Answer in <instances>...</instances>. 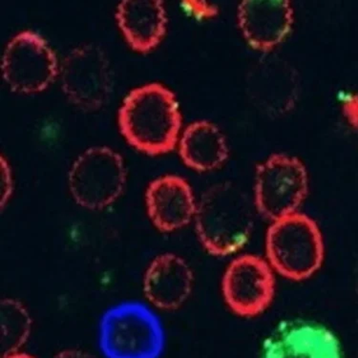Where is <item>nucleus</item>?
Here are the masks:
<instances>
[{
  "label": "nucleus",
  "mask_w": 358,
  "mask_h": 358,
  "mask_svg": "<svg viewBox=\"0 0 358 358\" xmlns=\"http://www.w3.org/2000/svg\"><path fill=\"white\" fill-rule=\"evenodd\" d=\"M62 90L74 106L95 111L104 106L110 94L108 57L101 46L88 43L73 49L61 68Z\"/></svg>",
  "instance_id": "nucleus-8"
},
{
  "label": "nucleus",
  "mask_w": 358,
  "mask_h": 358,
  "mask_svg": "<svg viewBox=\"0 0 358 358\" xmlns=\"http://www.w3.org/2000/svg\"><path fill=\"white\" fill-rule=\"evenodd\" d=\"M179 153L185 166L198 172H208L227 161L229 148L217 125L199 121L185 128L180 140Z\"/></svg>",
  "instance_id": "nucleus-14"
},
{
  "label": "nucleus",
  "mask_w": 358,
  "mask_h": 358,
  "mask_svg": "<svg viewBox=\"0 0 358 358\" xmlns=\"http://www.w3.org/2000/svg\"><path fill=\"white\" fill-rule=\"evenodd\" d=\"M194 219L196 231L206 252L223 257L244 248L255 227L250 198L231 182L214 185L203 193Z\"/></svg>",
  "instance_id": "nucleus-2"
},
{
  "label": "nucleus",
  "mask_w": 358,
  "mask_h": 358,
  "mask_svg": "<svg viewBox=\"0 0 358 358\" xmlns=\"http://www.w3.org/2000/svg\"><path fill=\"white\" fill-rule=\"evenodd\" d=\"M224 301L243 317H255L265 312L275 294L274 270L268 260L257 255L235 258L222 281Z\"/></svg>",
  "instance_id": "nucleus-9"
},
{
  "label": "nucleus",
  "mask_w": 358,
  "mask_h": 358,
  "mask_svg": "<svg viewBox=\"0 0 358 358\" xmlns=\"http://www.w3.org/2000/svg\"><path fill=\"white\" fill-rule=\"evenodd\" d=\"M122 136L149 156L171 152L179 140L182 115L175 94L153 83L132 90L119 111Z\"/></svg>",
  "instance_id": "nucleus-1"
},
{
  "label": "nucleus",
  "mask_w": 358,
  "mask_h": 358,
  "mask_svg": "<svg viewBox=\"0 0 358 358\" xmlns=\"http://www.w3.org/2000/svg\"><path fill=\"white\" fill-rule=\"evenodd\" d=\"M116 18L127 43L138 53H148L163 41L167 18L160 0H124Z\"/></svg>",
  "instance_id": "nucleus-13"
},
{
  "label": "nucleus",
  "mask_w": 358,
  "mask_h": 358,
  "mask_svg": "<svg viewBox=\"0 0 358 358\" xmlns=\"http://www.w3.org/2000/svg\"><path fill=\"white\" fill-rule=\"evenodd\" d=\"M2 77L12 91L32 95L45 90L59 73L56 54L32 31L18 33L2 56Z\"/></svg>",
  "instance_id": "nucleus-7"
},
{
  "label": "nucleus",
  "mask_w": 358,
  "mask_h": 358,
  "mask_svg": "<svg viewBox=\"0 0 358 358\" xmlns=\"http://www.w3.org/2000/svg\"><path fill=\"white\" fill-rule=\"evenodd\" d=\"M287 0H244L238 7V24L248 43L260 52H271L283 43L294 25Z\"/></svg>",
  "instance_id": "nucleus-10"
},
{
  "label": "nucleus",
  "mask_w": 358,
  "mask_h": 358,
  "mask_svg": "<svg viewBox=\"0 0 358 358\" xmlns=\"http://www.w3.org/2000/svg\"><path fill=\"white\" fill-rule=\"evenodd\" d=\"M145 201L151 221L162 232H172L187 226L194 218L197 208L190 185L175 175L151 182Z\"/></svg>",
  "instance_id": "nucleus-11"
},
{
  "label": "nucleus",
  "mask_w": 358,
  "mask_h": 358,
  "mask_svg": "<svg viewBox=\"0 0 358 358\" xmlns=\"http://www.w3.org/2000/svg\"><path fill=\"white\" fill-rule=\"evenodd\" d=\"M0 355L10 357L24 346L31 333L32 320L22 303L3 299L0 304Z\"/></svg>",
  "instance_id": "nucleus-16"
},
{
  "label": "nucleus",
  "mask_w": 358,
  "mask_h": 358,
  "mask_svg": "<svg viewBox=\"0 0 358 358\" xmlns=\"http://www.w3.org/2000/svg\"><path fill=\"white\" fill-rule=\"evenodd\" d=\"M258 68V74L250 80L253 99L262 103L266 111L276 114L285 113L294 106L296 98V80L291 68L285 64H263Z\"/></svg>",
  "instance_id": "nucleus-15"
},
{
  "label": "nucleus",
  "mask_w": 358,
  "mask_h": 358,
  "mask_svg": "<svg viewBox=\"0 0 358 358\" xmlns=\"http://www.w3.org/2000/svg\"><path fill=\"white\" fill-rule=\"evenodd\" d=\"M343 112L348 121L355 128H358V95H350L345 99Z\"/></svg>",
  "instance_id": "nucleus-19"
},
{
  "label": "nucleus",
  "mask_w": 358,
  "mask_h": 358,
  "mask_svg": "<svg viewBox=\"0 0 358 358\" xmlns=\"http://www.w3.org/2000/svg\"><path fill=\"white\" fill-rule=\"evenodd\" d=\"M13 189L12 171L9 164L1 157V210H3L10 197H11Z\"/></svg>",
  "instance_id": "nucleus-18"
},
{
  "label": "nucleus",
  "mask_w": 358,
  "mask_h": 358,
  "mask_svg": "<svg viewBox=\"0 0 358 358\" xmlns=\"http://www.w3.org/2000/svg\"><path fill=\"white\" fill-rule=\"evenodd\" d=\"M308 192L307 169L296 157L273 154L256 167L255 206L271 222L297 213Z\"/></svg>",
  "instance_id": "nucleus-5"
},
{
  "label": "nucleus",
  "mask_w": 358,
  "mask_h": 358,
  "mask_svg": "<svg viewBox=\"0 0 358 358\" xmlns=\"http://www.w3.org/2000/svg\"><path fill=\"white\" fill-rule=\"evenodd\" d=\"M127 169L119 153L106 146H95L78 156L68 175L74 200L83 208L103 210L124 190Z\"/></svg>",
  "instance_id": "nucleus-6"
},
{
  "label": "nucleus",
  "mask_w": 358,
  "mask_h": 358,
  "mask_svg": "<svg viewBox=\"0 0 358 358\" xmlns=\"http://www.w3.org/2000/svg\"><path fill=\"white\" fill-rule=\"evenodd\" d=\"M185 11L190 13L198 18H210L218 14V9L214 5L206 3V1H184L182 2Z\"/></svg>",
  "instance_id": "nucleus-17"
},
{
  "label": "nucleus",
  "mask_w": 358,
  "mask_h": 358,
  "mask_svg": "<svg viewBox=\"0 0 358 358\" xmlns=\"http://www.w3.org/2000/svg\"><path fill=\"white\" fill-rule=\"evenodd\" d=\"M266 260L280 275L294 281L310 278L325 256L320 227L298 211L277 219L266 231Z\"/></svg>",
  "instance_id": "nucleus-3"
},
{
  "label": "nucleus",
  "mask_w": 358,
  "mask_h": 358,
  "mask_svg": "<svg viewBox=\"0 0 358 358\" xmlns=\"http://www.w3.org/2000/svg\"><path fill=\"white\" fill-rule=\"evenodd\" d=\"M194 277L182 258L173 253L159 255L148 266L143 280L146 298L159 309L181 307L192 292Z\"/></svg>",
  "instance_id": "nucleus-12"
},
{
  "label": "nucleus",
  "mask_w": 358,
  "mask_h": 358,
  "mask_svg": "<svg viewBox=\"0 0 358 358\" xmlns=\"http://www.w3.org/2000/svg\"><path fill=\"white\" fill-rule=\"evenodd\" d=\"M99 348L109 358H156L164 351V333L158 316L140 302H124L104 313Z\"/></svg>",
  "instance_id": "nucleus-4"
}]
</instances>
